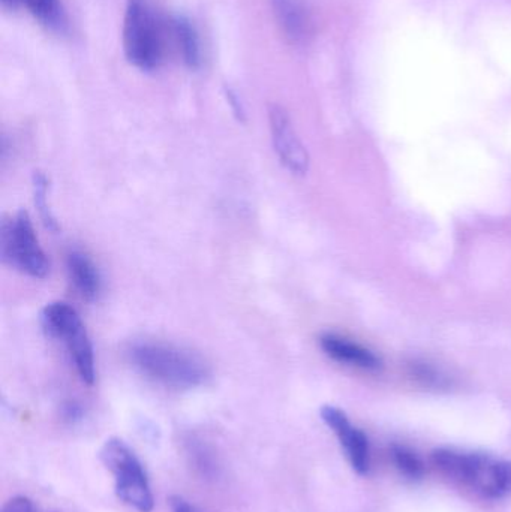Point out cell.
<instances>
[{"label":"cell","mask_w":511,"mask_h":512,"mask_svg":"<svg viewBox=\"0 0 511 512\" xmlns=\"http://www.w3.org/2000/svg\"><path fill=\"white\" fill-rule=\"evenodd\" d=\"M432 460L450 480L482 493L485 498L501 499L511 493V462L507 460L450 448L434 451Z\"/></svg>","instance_id":"6da1fadb"},{"label":"cell","mask_w":511,"mask_h":512,"mask_svg":"<svg viewBox=\"0 0 511 512\" xmlns=\"http://www.w3.org/2000/svg\"><path fill=\"white\" fill-rule=\"evenodd\" d=\"M132 363L153 381L171 388H194L209 378L206 361L179 346L138 343L131 349Z\"/></svg>","instance_id":"7a4b0ae2"},{"label":"cell","mask_w":511,"mask_h":512,"mask_svg":"<svg viewBox=\"0 0 511 512\" xmlns=\"http://www.w3.org/2000/svg\"><path fill=\"white\" fill-rule=\"evenodd\" d=\"M123 51L141 71H155L164 59V30L147 0H129L123 18Z\"/></svg>","instance_id":"3957f363"},{"label":"cell","mask_w":511,"mask_h":512,"mask_svg":"<svg viewBox=\"0 0 511 512\" xmlns=\"http://www.w3.org/2000/svg\"><path fill=\"white\" fill-rule=\"evenodd\" d=\"M102 463L114 478L117 498L138 512H150L155 507L149 477L140 459L122 439L111 438L101 448Z\"/></svg>","instance_id":"277c9868"},{"label":"cell","mask_w":511,"mask_h":512,"mask_svg":"<svg viewBox=\"0 0 511 512\" xmlns=\"http://www.w3.org/2000/svg\"><path fill=\"white\" fill-rule=\"evenodd\" d=\"M41 319L45 331L65 343L81 381L92 385L96 378L93 346L74 307L63 301H54L44 307Z\"/></svg>","instance_id":"5b68a950"},{"label":"cell","mask_w":511,"mask_h":512,"mask_svg":"<svg viewBox=\"0 0 511 512\" xmlns=\"http://www.w3.org/2000/svg\"><path fill=\"white\" fill-rule=\"evenodd\" d=\"M0 243L6 262L36 279L47 276L50 262L39 245L27 212H18L11 221L3 222Z\"/></svg>","instance_id":"8992f818"},{"label":"cell","mask_w":511,"mask_h":512,"mask_svg":"<svg viewBox=\"0 0 511 512\" xmlns=\"http://www.w3.org/2000/svg\"><path fill=\"white\" fill-rule=\"evenodd\" d=\"M269 125L273 147L284 167L296 176L306 174L309 168V155L294 129L287 110L278 104L270 105Z\"/></svg>","instance_id":"52a82bcc"},{"label":"cell","mask_w":511,"mask_h":512,"mask_svg":"<svg viewBox=\"0 0 511 512\" xmlns=\"http://www.w3.org/2000/svg\"><path fill=\"white\" fill-rule=\"evenodd\" d=\"M321 418L338 436L354 471L360 475L368 474L371 454L365 433L353 426L345 412L335 406H324L321 409Z\"/></svg>","instance_id":"ba28073f"},{"label":"cell","mask_w":511,"mask_h":512,"mask_svg":"<svg viewBox=\"0 0 511 512\" xmlns=\"http://www.w3.org/2000/svg\"><path fill=\"white\" fill-rule=\"evenodd\" d=\"M320 345L323 351L338 363L363 370H378L381 367L380 357H377L374 352L338 334H323Z\"/></svg>","instance_id":"9c48e42d"},{"label":"cell","mask_w":511,"mask_h":512,"mask_svg":"<svg viewBox=\"0 0 511 512\" xmlns=\"http://www.w3.org/2000/svg\"><path fill=\"white\" fill-rule=\"evenodd\" d=\"M69 277L75 289L86 300H95L101 292V276L89 256L83 252L72 251L66 259Z\"/></svg>","instance_id":"30bf717a"},{"label":"cell","mask_w":511,"mask_h":512,"mask_svg":"<svg viewBox=\"0 0 511 512\" xmlns=\"http://www.w3.org/2000/svg\"><path fill=\"white\" fill-rule=\"evenodd\" d=\"M285 35L293 41H302L308 35L309 21L300 0H270Z\"/></svg>","instance_id":"8fae6325"},{"label":"cell","mask_w":511,"mask_h":512,"mask_svg":"<svg viewBox=\"0 0 511 512\" xmlns=\"http://www.w3.org/2000/svg\"><path fill=\"white\" fill-rule=\"evenodd\" d=\"M173 33L186 66L191 69L200 68L201 42L194 23L185 15H177L173 20Z\"/></svg>","instance_id":"7c38bea8"},{"label":"cell","mask_w":511,"mask_h":512,"mask_svg":"<svg viewBox=\"0 0 511 512\" xmlns=\"http://www.w3.org/2000/svg\"><path fill=\"white\" fill-rule=\"evenodd\" d=\"M33 17L38 18L48 27H60L62 24V8L59 0H23Z\"/></svg>","instance_id":"4fadbf2b"},{"label":"cell","mask_w":511,"mask_h":512,"mask_svg":"<svg viewBox=\"0 0 511 512\" xmlns=\"http://www.w3.org/2000/svg\"><path fill=\"white\" fill-rule=\"evenodd\" d=\"M392 457L396 468H398L405 477L411 478V480H419V478H422L423 474H425L422 460H420L419 457L416 456V453H413L410 448L402 447V445H393Z\"/></svg>","instance_id":"5bb4252c"},{"label":"cell","mask_w":511,"mask_h":512,"mask_svg":"<svg viewBox=\"0 0 511 512\" xmlns=\"http://www.w3.org/2000/svg\"><path fill=\"white\" fill-rule=\"evenodd\" d=\"M33 195H35V206L38 209L39 216L45 227L50 230H57V221L51 212L50 204H48V180L42 173H36L33 176Z\"/></svg>","instance_id":"9a60e30c"},{"label":"cell","mask_w":511,"mask_h":512,"mask_svg":"<svg viewBox=\"0 0 511 512\" xmlns=\"http://www.w3.org/2000/svg\"><path fill=\"white\" fill-rule=\"evenodd\" d=\"M2 512H47L39 510L38 505L33 504L29 498L24 496H17L12 498L11 501L6 502L5 507L2 508Z\"/></svg>","instance_id":"2e32d148"},{"label":"cell","mask_w":511,"mask_h":512,"mask_svg":"<svg viewBox=\"0 0 511 512\" xmlns=\"http://www.w3.org/2000/svg\"><path fill=\"white\" fill-rule=\"evenodd\" d=\"M225 96H227L228 104H230L234 116L239 120H245V107H243L242 99L239 98L236 90L231 89V87H225Z\"/></svg>","instance_id":"e0dca14e"},{"label":"cell","mask_w":511,"mask_h":512,"mask_svg":"<svg viewBox=\"0 0 511 512\" xmlns=\"http://www.w3.org/2000/svg\"><path fill=\"white\" fill-rule=\"evenodd\" d=\"M170 508L171 512H201L194 505L189 504L186 499H183L182 496H173L170 499Z\"/></svg>","instance_id":"ac0fdd59"},{"label":"cell","mask_w":511,"mask_h":512,"mask_svg":"<svg viewBox=\"0 0 511 512\" xmlns=\"http://www.w3.org/2000/svg\"><path fill=\"white\" fill-rule=\"evenodd\" d=\"M23 3V0H2V6L5 9H9V11H14L18 6Z\"/></svg>","instance_id":"d6986e66"}]
</instances>
